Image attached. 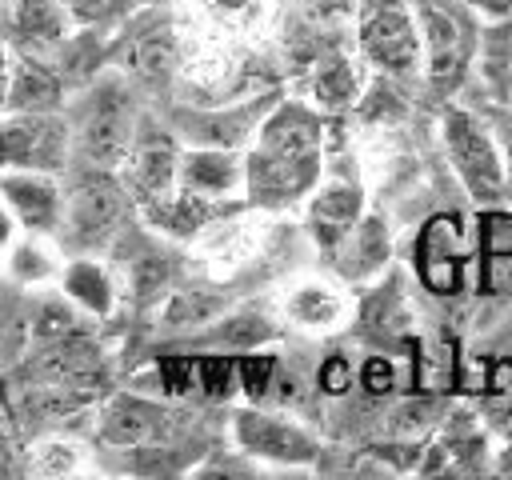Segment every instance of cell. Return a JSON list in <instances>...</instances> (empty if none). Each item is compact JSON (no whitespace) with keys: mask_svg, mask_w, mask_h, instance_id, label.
Returning a JSON list of instances; mask_svg holds the SVG:
<instances>
[{"mask_svg":"<svg viewBox=\"0 0 512 480\" xmlns=\"http://www.w3.org/2000/svg\"><path fill=\"white\" fill-rule=\"evenodd\" d=\"M320 148H324V120L308 104H276L260 128L256 148L244 160V188L252 204L280 208L304 196L320 176Z\"/></svg>","mask_w":512,"mask_h":480,"instance_id":"cell-1","label":"cell"},{"mask_svg":"<svg viewBox=\"0 0 512 480\" xmlns=\"http://www.w3.org/2000/svg\"><path fill=\"white\" fill-rule=\"evenodd\" d=\"M60 188H64V212H60V228L56 240L80 256L108 248L128 220V188L116 176V168H96L84 160H68L60 172Z\"/></svg>","mask_w":512,"mask_h":480,"instance_id":"cell-2","label":"cell"},{"mask_svg":"<svg viewBox=\"0 0 512 480\" xmlns=\"http://www.w3.org/2000/svg\"><path fill=\"white\" fill-rule=\"evenodd\" d=\"M68 136H72V160L96 164V168H120L128 156L140 120L136 100L124 76H96L72 104H68Z\"/></svg>","mask_w":512,"mask_h":480,"instance_id":"cell-3","label":"cell"},{"mask_svg":"<svg viewBox=\"0 0 512 480\" xmlns=\"http://www.w3.org/2000/svg\"><path fill=\"white\" fill-rule=\"evenodd\" d=\"M72 160L68 120L60 112H0V172L4 168H40L64 172Z\"/></svg>","mask_w":512,"mask_h":480,"instance_id":"cell-4","label":"cell"},{"mask_svg":"<svg viewBox=\"0 0 512 480\" xmlns=\"http://www.w3.org/2000/svg\"><path fill=\"white\" fill-rule=\"evenodd\" d=\"M96 432L112 448H148V444H172L184 432V416L176 408H164L156 400L120 392L100 408Z\"/></svg>","mask_w":512,"mask_h":480,"instance_id":"cell-5","label":"cell"},{"mask_svg":"<svg viewBox=\"0 0 512 480\" xmlns=\"http://www.w3.org/2000/svg\"><path fill=\"white\" fill-rule=\"evenodd\" d=\"M0 204L12 216L16 232L56 236L60 212H64V188L60 172L40 168H4L0 172Z\"/></svg>","mask_w":512,"mask_h":480,"instance_id":"cell-6","label":"cell"},{"mask_svg":"<svg viewBox=\"0 0 512 480\" xmlns=\"http://www.w3.org/2000/svg\"><path fill=\"white\" fill-rule=\"evenodd\" d=\"M124 168V188L132 200H140L144 208L172 196L176 192V176H180V156L176 144L160 132H136L128 156L120 160Z\"/></svg>","mask_w":512,"mask_h":480,"instance_id":"cell-7","label":"cell"},{"mask_svg":"<svg viewBox=\"0 0 512 480\" xmlns=\"http://www.w3.org/2000/svg\"><path fill=\"white\" fill-rule=\"evenodd\" d=\"M116 268L124 276V288L136 304H152L160 296H168L172 280H176V256L160 244H152L148 236H136V232H120L116 240Z\"/></svg>","mask_w":512,"mask_h":480,"instance_id":"cell-8","label":"cell"},{"mask_svg":"<svg viewBox=\"0 0 512 480\" xmlns=\"http://www.w3.org/2000/svg\"><path fill=\"white\" fill-rule=\"evenodd\" d=\"M444 140H448V152H452L456 172L464 176V184L476 196H488L492 200L500 192V160H496V148L484 136V128L468 112H456L452 108L444 116Z\"/></svg>","mask_w":512,"mask_h":480,"instance_id":"cell-9","label":"cell"},{"mask_svg":"<svg viewBox=\"0 0 512 480\" xmlns=\"http://www.w3.org/2000/svg\"><path fill=\"white\" fill-rule=\"evenodd\" d=\"M236 444L248 456L280 464H308L316 456V440L300 424L264 412H236Z\"/></svg>","mask_w":512,"mask_h":480,"instance_id":"cell-10","label":"cell"},{"mask_svg":"<svg viewBox=\"0 0 512 480\" xmlns=\"http://www.w3.org/2000/svg\"><path fill=\"white\" fill-rule=\"evenodd\" d=\"M4 24H8L12 40L20 44V52H32V56L64 48L68 32H72V20L60 8V0H8Z\"/></svg>","mask_w":512,"mask_h":480,"instance_id":"cell-11","label":"cell"},{"mask_svg":"<svg viewBox=\"0 0 512 480\" xmlns=\"http://www.w3.org/2000/svg\"><path fill=\"white\" fill-rule=\"evenodd\" d=\"M360 44H364L368 60L380 64L384 72H408L420 52V36H416L408 12H400V8L372 12L360 28Z\"/></svg>","mask_w":512,"mask_h":480,"instance_id":"cell-12","label":"cell"},{"mask_svg":"<svg viewBox=\"0 0 512 480\" xmlns=\"http://www.w3.org/2000/svg\"><path fill=\"white\" fill-rule=\"evenodd\" d=\"M460 256H464V232L452 216H436L428 220V228L420 232V244H416V260H420V280L448 296L456 292V280H460Z\"/></svg>","mask_w":512,"mask_h":480,"instance_id":"cell-13","label":"cell"},{"mask_svg":"<svg viewBox=\"0 0 512 480\" xmlns=\"http://www.w3.org/2000/svg\"><path fill=\"white\" fill-rule=\"evenodd\" d=\"M60 96H64V80L52 64H44L32 52H20L12 60L4 108H12V112H60Z\"/></svg>","mask_w":512,"mask_h":480,"instance_id":"cell-14","label":"cell"},{"mask_svg":"<svg viewBox=\"0 0 512 480\" xmlns=\"http://www.w3.org/2000/svg\"><path fill=\"white\" fill-rule=\"evenodd\" d=\"M360 220V188L344 184V180H332L324 184L316 196H312V208H308V228L316 236L320 248L336 252L340 240L356 228Z\"/></svg>","mask_w":512,"mask_h":480,"instance_id":"cell-15","label":"cell"},{"mask_svg":"<svg viewBox=\"0 0 512 480\" xmlns=\"http://www.w3.org/2000/svg\"><path fill=\"white\" fill-rule=\"evenodd\" d=\"M176 180L184 184V192L224 200L236 184H244V164L232 156V148H192L188 156H180Z\"/></svg>","mask_w":512,"mask_h":480,"instance_id":"cell-16","label":"cell"},{"mask_svg":"<svg viewBox=\"0 0 512 480\" xmlns=\"http://www.w3.org/2000/svg\"><path fill=\"white\" fill-rule=\"evenodd\" d=\"M0 252H4V276H8L16 288L48 284V280H56V276H60V268H64L60 252L52 248V236L16 232Z\"/></svg>","mask_w":512,"mask_h":480,"instance_id":"cell-17","label":"cell"},{"mask_svg":"<svg viewBox=\"0 0 512 480\" xmlns=\"http://www.w3.org/2000/svg\"><path fill=\"white\" fill-rule=\"evenodd\" d=\"M60 296L72 304V308H84L92 316H104L112 312V300H116V284L108 276V268L92 256H76V260H64L60 268Z\"/></svg>","mask_w":512,"mask_h":480,"instance_id":"cell-18","label":"cell"},{"mask_svg":"<svg viewBox=\"0 0 512 480\" xmlns=\"http://www.w3.org/2000/svg\"><path fill=\"white\" fill-rule=\"evenodd\" d=\"M124 68L136 84H148V88H160L172 80V68H176V36L168 24L160 28H144L132 44H128V56H124Z\"/></svg>","mask_w":512,"mask_h":480,"instance_id":"cell-19","label":"cell"},{"mask_svg":"<svg viewBox=\"0 0 512 480\" xmlns=\"http://www.w3.org/2000/svg\"><path fill=\"white\" fill-rule=\"evenodd\" d=\"M284 312H288V320H292V324H300V328L328 332V328H336V324L344 320L348 304H344V296H340L332 284L304 280V284H296V288L288 292Z\"/></svg>","mask_w":512,"mask_h":480,"instance_id":"cell-20","label":"cell"},{"mask_svg":"<svg viewBox=\"0 0 512 480\" xmlns=\"http://www.w3.org/2000/svg\"><path fill=\"white\" fill-rule=\"evenodd\" d=\"M420 24H424V44H428V72L436 84H452L456 72H460V60H464V44H460V28L448 12H436V8H424L420 12Z\"/></svg>","mask_w":512,"mask_h":480,"instance_id":"cell-21","label":"cell"},{"mask_svg":"<svg viewBox=\"0 0 512 480\" xmlns=\"http://www.w3.org/2000/svg\"><path fill=\"white\" fill-rule=\"evenodd\" d=\"M24 472L28 476H72V472H84V448L76 440L60 436V432H48L36 444H28Z\"/></svg>","mask_w":512,"mask_h":480,"instance_id":"cell-22","label":"cell"},{"mask_svg":"<svg viewBox=\"0 0 512 480\" xmlns=\"http://www.w3.org/2000/svg\"><path fill=\"white\" fill-rule=\"evenodd\" d=\"M204 148H236L252 124H256V104H244L236 112H224V116H192V120H180Z\"/></svg>","mask_w":512,"mask_h":480,"instance_id":"cell-23","label":"cell"},{"mask_svg":"<svg viewBox=\"0 0 512 480\" xmlns=\"http://www.w3.org/2000/svg\"><path fill=\"white\" fill-rule=\"evenodd\" d=\"M220 312H224L220 292L180 288V292H168V304H164L160 320H164V328H200V324H212Z\"/></svg>","mask_w":512,"mask_h":480,"instance_id":"cell-24","label":"cell"},{"mask_svg":"<svg viewBox=\"0 0 512 480\" xmlns=\"http://www.w3.org/2000/svg\"><path fill=\"white\" fill-rule=\"evenodd\" d=\"M356 84L360 80L348 56H324L312 76V96L320 100V108H344L356 100Z\"/></svg>","mask_w":512,"mask_h":480,"instance_id":"cell-25","label":"cell"},{"mask_svg":"<svg viewBox=\"0 0 512 480\" xmlns=\"http://www.w3.org/2000/svg\"><path fill=\"white\" fill-rule=\"evenodd\" d=\"M196 8L220 32H244L264 20V0H196Z\"/></svg>","mask_w":512,"mask_h":480,"instance_id":"cell-26","label":"cell"},{"mask_svg":"<svg viewBox=\"0 0 512 480\" xmlns=\"http://www.w3.org/2000/svg\"><path fill=\"white\" fill-rule=\"evenodd\" d=\"M340 248H348V256L356 260V264H348V272H368L388 256V240H384V228L376 220H368V224L356 220V228L340 240Z\"/></svg>","mask_w":512,"mask_h":480,"instance_id":"cell-27","label":"cell"},{"mask_svg":"<svg viewBox=\"0 0 512 480\" xmlns=\"http://www.w3.org/2000/svg\"><path fill=\"white\" fill-rule=\"evenodd\" d=\"M192 388L220 400L236 388V360L232 356H192Z\"/></svg>","mask_w":512,"mask_h":480,"instance_id":"cell-28","label":"cell"},{"mask_svg":"<svg viewBox=\"0 0 512 480\" xmlns=\"http://www.w3.org/2000/svg\"><path fill=\"white\" fill-rule=\"evenodd\" d=\"M272 376H276V356H268V352H248V356L236 360V384H240L252 400L268 396Z\"/></svg>","mask_w":512,"mask_h":480,"instance_id":"cell-29","label":"cell"},{"mask_svg":"<svg viewBox=\"0 0 512 480\" xmlns=\"http://www.w3.org/2000/svg\"><path fill=\"white\" fill-rule=\"evenodd\" d=\"M216 336H220L224 344H240V348H252V344H260V340H268V336H272V324H268L264 316H256V312H240V316H228V320H220Z\"/></svg>","mask_w":512,"mask_h":480,"instance_id":"cell-30","label":"cell"},{"mask_svg":"<svg viewBox=\"0 0 512 480\" xmlns=\"http://www.w3.org/2000/svg\"><path fill=\"white\" fill-rule=\"evenodd\" d=\"M60 8L68 12L72 24L96 28V24H112L116 16H124L128 12V0H60Z\"/></svg>","mask_w":512,"mask_h":480,"instance_id":"cell-31","label":"cell"},{"mask_svg":"<svg viewBox=\"0 0 512 480\" xmlns=\"http://www.w3.org/2000/svg\"><path fill=\"white\" fill-rule=\"evenodd\" d=\"M480 240L488 256H512V216L508 212L480 216Z\"/></svg>","mask_w":512,"mask_h":480,"instance_id":"cell-32","label":"cell"},{"mask_svg":"<svg viewBox=\"0 0 512 480\" xmlns=\"http://www.w3.org/2000/svg\"><path fill=\"white\" fill-rule=\"evenodd\" d=\"M360 384H364L368 396H388V392L396 388V368H392V360L368 356L364 368H360Z\"/></svg>","mask_w":512,"mask_h":480,"instance_id":"cell-33","label":"cell"},{"mask_svg":"<svg viewBox=\"0 0 512 480\" xmlns=\"http://www.w3.org/2000/svg\"><path fill=\"white\" fill-rule=\"evenodd\" d=\"M160 384L172 396L188 392L192 388V356H164L160 360Z\"/></svg>","mask_w":512,"mask_h":480,"instance_id":"cell-34","label":"cell"},{"mask_svg":"<svg viewBox=\"0 0 512 480\" xmlns=\"http://www.w3.org/2000/svg\"><path fill=\"white\" fill-rule=\"evenodd\" d=\"M348 388H352V364H348L344 356H328V360L320 364V392L344 396Z\"/></svg>","mask_w":512,"mask_h":480,"instance_id":"cell-35","label":"cell"},{"mask_svg":"<svg viewBox=\"0 0 512 480\" xmlns=\"http://www.w3.org/2000/svg\"><path fill=\"white\" fill-rule=\"evenodd\" d=\"M428 416H432V404H428V400H408L404 408H396V412H392V424H388V428H392L396 436H404V432L424 428V424H428Z\"/></svg>","mask_w":512,"mask_h":480,"instance_id":"cell-36","label":"cell"},{"mask_svg":"<svg viewBox=\"0 0 512 480\" xmlns=\"http://www.w3.org/2000/svg\"><path fill=\"white\" fill-rule=\"evenodd\" d=\"M300 8L320 24H336L356 12V0H300Z\"/></svg>","mask_w":512,"mask_h":480,"instance_id":"cell-37","label":"cell"},{"mask_svg":"<svg viewBox=\"0 0 512 480\" xmlns=\"http://www.w3.org/2000/svg\"><path fill=\"white\" fill-rule=\"evenodd\" d=\"M8 68H12V56H8V44L0 40V112H4V92H8Z\"/></svg>","mask_w":512,"mask_h":480,"instance_id":"cell-38","label":"cell"},{"mask_svg":"<svg viewBox=\"0 0 512 480\" xmlns=\"http://www.w3.org/2000/svg\"><path fill=\"white\" fill-rule=\"evenodd\" d=\"M476 4H484L488 12H508L512 8V0H476Z\"/></svg>","mask_w":512,"mask_h":480,"instance_id":"cell-39","label":"cell"},{"mask_svg":"<svg viewBox=\"0 0 512 480\" xmlns=\"http://www.w3.org/2000/svg\"><path fill=\"white\" fill-rule=\"evenodd\" d=\"M4 4H8V0H0V20H4Z\"/></svg>","mask_w":512,"mask_h":480,"instance_id":"cell-40","label":"cell"},{"mask_svg":"<svg viewBox=\"0 0 512 480\" xmlns=\"http://www.w3.org/2000/svg\"><path fill=\"white\" fill-rule=\"evenodd\" d=\"M508 152H512V132H508Z\"/></svg>","mask_w":512,"mask_h":480,"instance_id":"cell-41","label":"cell"}]
</instances>
